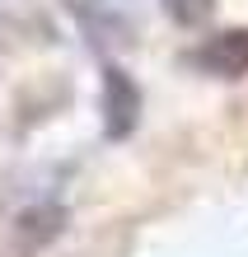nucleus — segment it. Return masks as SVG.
Masks as SVG:
<instances>
[{
  "instance_id": "obj_1",
  "label": "nucleus",
  "mask_w": 248,
  "mask_h": 257,
  "mask_svg": "<svg viewBox=\"0 0 248 257\" xmlns=\"http://www.w3.org/2000/svg\"><path fill=\"white\" fill-rule=\"evenodd\" d=\"M141 84L131 80V70L122 66H103V136L108 141H127L141 122Z\"/></svg>"
},
{
  "instance_id": "obj_2",
  "label": "nucleus",
  "mask_w": 248,
  "mask_h": 257,
  "mask_svg": "<svg viewBox=\"0 0 248 257\" xmlns=\"http://www.w3.org/2000/svg\"><path fill=\"white\" fill-rule=\"evenodd\" d=\"M197 66L215 80H239L248 75V28H225L197 47Z\"/></svg>"
},
{
  "instance_id": "obj_3",
  "label": "nucleus",
  "mask_w": 248,
  "mask_h": 257,
  "mask_svg": "<svg viewBox=\"0 0 248 257\" xmlns=\"http://www.w3.org/2000/svg\"><path fill=\"white\" fill-rule=\"evenodd\" d=\"M61 224H66V210H61V206H33V210H24V215L14 220V238H19V257L38 252V248H47L52 238L61 234Z\"/></svg>"
},
{
  "instance_id": "obj_4",
  "label": "nucleus",
  "mask_w": 248,
  "mask_h": 257,
  "mask_svg": "<svg viewBox=\"0 0 248 257\" xmlns=\"http://www.w3.org/2000/svg\"><path fill=\"white\" fill-rule=\"evenodd\" d=\"M159 5H164V14L178 28H201V24H211V14H215V0H159Z\"/></svg>"
}]
</instances>
